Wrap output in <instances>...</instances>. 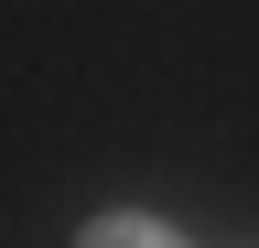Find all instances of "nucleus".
Returning a JSON list of instances; mask_svg holds the SVG:
<instances>
[{"mask_svg":"<svg viewBox=\"0 0 259 248\" xmlns=\"http://www.w3.org/2000/svg\"><path fill=\"white\" fill-rule=\"evenodd\" d=\"M87 248H184L173 227H141V216H119V227H87Z\"/></svg>","mask_w":259,"mask_h":248,"instance_id":"obj_1","label":"nucleus"}]
</instances>
